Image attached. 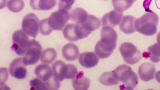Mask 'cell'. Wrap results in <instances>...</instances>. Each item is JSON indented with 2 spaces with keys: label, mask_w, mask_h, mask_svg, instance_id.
Masks as SVG:
<instances>
[{
  "label": "cell",
  "mask_w": 160,
  "mask_h": 90,
  "mask_svg": "<svg viewBox=\"0 0 160 90\" xmlns=\"http://www.w3.org/2000/svg\"><path fill=\"white\" fill-rule=\"evenodd\" d=\"M155 78L158 82L160 83V71H158L155 74Z\"/></svg>",
  "instance_id": "32"
},
{
  "label": "cell",
  "mask_w": 160,
  "mask_h": 90,
  "mask_svg": "<svg viewBox=\"0 0 160 90\" xmlns=\"http://www.w3.org/2000/svg\"><path fill=\"white\" fill-rule=\"evenodd\" d=\"M31 90H48L47 83L39 78H36L30 82Z\"/></svg>",
  "instance_id": "27"
},
{
  "label": "cell",
  "mask_w": 160,
  "mask_h": 90,
  "mask_svg": "<svg viewBox=\"0 0 160 90\" xmlns=\"http://www.w3.org/2000/svg\"><path fill=\"white\" fill-rule=\"evenodd\" d=\"M63 34L66 39L71 42H75L87 38L80 24H68L63 30Z\"/></svg>",
  "instance_id": "9"
},
{
  "label": "cell",
  "mask_w": 160,
  "mask_h": 90,
  "mask_svg": "<svg viewBox=\"0 0 160 90\" xmlns=\"http://www.w3.org/2000/svg\"><path fill=\"white\" fill-rule=\"evenodd\" d=\"M112 72L114 76L118 81L123 83L126 89H133L138 85V75L129 66L120 65Z\"/></svg>",
  "instance_id": "3"
},
{
  "label": "cell",
  "mask_w": 160,
  "mask_h": 90,
  "mask_svg": "<svg viewBox=\"0 0 160 90\" xmlns=\"http://www.w3.org/2000/svg\"><path fill=\"white\" fill-rule=\"evenodd\" d=\"M78 74V68L75 66L70 64L67 65V71L65 79H73Z\"/></svg>",
  "instance_id": "29"
},
{
  "label": "cell",
  "mask_w": 160,
  "mask_h": 90,
  "mask_svg": "<svg viewBox=\"0 0 160 90\" xmlns=\"http://www.w3.org/2000/svg\"><path fill=\"white\" fill-rule=\"evenodd\" d=\"M26 34L22 30H18L13 34L11 49L17 55H22L26 52L30 41Z\"/></svg>",
  "instance_id": "6"
},
{
  "label": "cell",
  "mask_w": 160,
  "mask_h": 90,
  "mask_svg": "<svg viewBox=\"0 0 160 90\" xmlns=\"http://www.w3.org/2000/svg\"><path fill=\"white\" fill-rule=\"evenodd\" d=\"M53 75L58 81H62L66 75L67 65L61 60L56 61L52 66Z\"/></svg>",
  "instance_id": "20"
},
{
  "label": "cell",
  "mask_w": 160,
  "mask_h": 90,
  "mask_svg": "<svg viewBox=\"0 0 160 90\" xmlns=\"http://www.w3.org/2000/svg\"><path fill=\"white\" fill-rule=\"evenodd\" d=\"M70 19V14L68 11L59 9L50 15L48 18V22L53 30L61 31Z\"/></svg>",
  "instance_id": "7"
},
{
  "label": "cell",
  "mask_w": 160,
  "mask_h": 90,
  "mask_svg": "<svg viewBox=\"0 0 160 90\" xmlns=\"http://www.w3.org/2000/svg\"><path fill=\"white\" fill-rule=\"evenodd\" d=\"M150 60L152 62L158 63L160 61V44L158 42L148 48Z\"/></svg>",
  "instance_id": "25"
},
{
  "label": "cell",
  "mask_w": 160,
  "mask_h": 90,
  "mask_svg": "<svg viewBox=\"0 0 160 90\" xmlns=\"http://www.w3.org/2000/svg\"><path fill=\"white\" fill-rule=\"evenodd\" d=\"M119 50L125 62L129 65L136 64L142 58V53L132 43H123Z\"/></svg>",
  "instance_id": "4"
},
{
  "label": "cell",
  "mask_w": 160,
  "mask_h": 90,
  "mask_svg": "<svg viewBox=\"0 0 160 90\" xmlns=\"http://www.w3.org/2000/svg\"><path fill=\"white\" fill-rule=\"evenodd\" d=\"M62 54L63 57L67 61H73L78 58L79 50L75 44L70 43L63 47Z\"/></svg>",
  "instance_id": "17"
},
{
  "label": "cell",
  "mask_w": 160,
  "mask_h": 90,
  "mask_svg": "<svg viewBox=\"0 0 160 90\" xmlns=\"http://www.w3.org/2000/svg\"><path fill=\"white\" fill-rule=\"evenodd\" d=\"M155 65L150 62L144 63L139 67L138 73L140 78L143 81H150L155 78Z\"/></svg>",
  "instance_id": "12"
},
{
  "label": "cell",
  "mask_w": 160,
  "mask_h": 90,
  "mask_svg": "<svg viewBox=\"0 0 160 90\" xmlns=\"http://www.w3.org/2000/svg\"><path fill=\"white\" fill-rule=\"evenodd\" d=\"M25 3L23 0H9L7 7L11 12H18L23 9Z\"/></svg>",
  "instance_id": "26"
},
{
  "label": "cell",
  "mask_w": 160,
  "mask_h": 90,
  "mask_svg": "<svg viewBox=\"0 0 160 90\" xmlns=\"http://www.w3.org/2000/svg\"><path fill=\"white\" fill-rule=\"evenodd\" d=\"M137 0H112V4L115 9L123 12L132 6Z\"/></svg>",
  "instance_id": "22"
},
{
  "label": "cell",
  "mask_w": 160,
  "mask_h": 90,
  "mask_svg": "<svg viewBox=\"0 0 160 90\" xmlns=\"http://www.w3.org/2000/svg\"><path fill=\"white\" fill-rule=\"evenodd\" d=\"M70 19L78 24H82L88 19V15L85 10L81 8H76L70 14Z\"/></svg>",
  "instance_id": "21"
},
{
  "label": "cell",
  "mask_w": 160,
  "mask_h": 90,
  "mask_svg": "<svg viewBox=\"0 0 160 90\" xmlns=\"http://www.w3.org/2000/svg\"><path fill=\"white\" fill-rule=\"evenodd\" d=\"M23 62L22 58H18L12 61L10 64L9 71L12 77L18 79L26 78L27 70Z\"/></svg>",
  "instance_id": "10"
},
{
  "label": "cell",
  "mask_w": 160,
  "mask_h": 90,
  "mask_svg": "<svg viewBox=\"0 0 160 90\" xmlns=\"http://www.w3.org/2000/svg\"><path fill=\"white\" fill-rule=\"evenodd\" d=\"M136 18L131 15L123 17L119 25V28L122 32L126 34H131L135 32V22Z\"/></svg>",
  "instance_id": "15"
},
{
  "label": "cell",
  "mask_w": 160,
  "mask_h": 90,
  "mask_svg": "<svg viewBox=\"0 0 160 90\" xmlns=\"http://www.w3.org/2000/svg\"><path fill=\"white\" fill-rule=\"evenodd\" d=\"M159 18L153 12L144 14L136 20L135 29L138 32L146 36H151L156 33Z\"/></svg>",
  "instance_id": "2"
},
{
  "label": "cell",
  "mask_w": 160,
  "mask_h": 90,
  "mask_svg": "<svg viewBox=\"0 0 160 90\" xmlns=\"http://www.w3.org/2000/svg\"><path fill=\"white\" fill-rule=\"evenodd\" d=\"M101 39L95 46V51L100 58H108L113 52L117 46L118 35L116 31L109 27H102Z\"/></svg>",
  "instance_id": "1"
},
{
  "label": "cell",
  "mask_w": 160,
  "mask_h": 90,
  "mask_svg": "<svg viewBox=\"0 0 160 90\" xmlns=\"http://www.w3.org/2000/svg\"><path fill=\"white\" fill-rule=\"evenodd\" d=\"M99 81L101 84L106 86H112L119 83L118 81L114 76L112 72H104L99 78Z\"/></svg>",
  "instance_id": "24"
},
{
  "label": "cell",
  "mask_w": 160,
  "mask_h": 90,
  "mask_svg": "<svg viewBox=\"0 0 160 90\" xmlns=\"http://www.w3.org/2000/svg\"><path fill=\"white\" fill-rule=\"evenodd\" d=\"M57 58L56 51L52 48H48L42 52L41 62L44 64L52 63Z\"/></svg>",
  "instance_id": "23"
},
{
  "label": "cell",
  "mask_w": 160,
  "mask_h": 90,
  "mask_svg": "<svg viewBox=\"0 0 160 90\" xmlns=\"http://www.w3.org/2000/svg\"><path fill=\"white\" fill-rule=\"evenodd\" d=\"M40 32L43 35H49L52 32L53 29L48 24V18L41 20L39 22Z\"/></svg>",
  "instance_id": "28"
},
{
  "label": "cell",
  "mask_w": 160,
  "mask_h": 90,
  "mask_svg": "<svg viewBox=\"0 0 160 90\" xmlns=\"http://www.w3.org/2000/svg\"><path fill=\"white\" fill-rule=\"evenodd\" d=\"M152 0H145L144 1L143 3V6L144 8L145 9L146 11L148 12H152L150 9V6L151 5V2H152Z\"/></svg>",
  "instance_id": "31"
},
{
  "label": "cell",
  "mask_w": 160,
  "mask_h": 90,
  "mask_svg": "<svg viewBox=\"0 0 160 90\" xmlns=\"http://www.w3.org/2000/svg\"><path fill=\"white\" fill-rule=\"evenodd\" d=\"M75 2V0H60L58 5L59 8L68 11Z\"/></svg>",
  "instance_id": "30"
},
{
  "label": "cell",
  "mask_w": 160,
  "mask_h": 90,
  "mask_svg": "<svg viewBox=\"0 0 160 90\" xmlns=\"http://www.w3.org/2000/svg\"><path fill=\"white\" fill-rule=\"evenodd\" d=\"M56 0H30V5L34 10L48 11L55 8Z\"/></svg>",
  "instance_id": "16"
},
{
  "label": "cell",
  "mask_w": 160,
  "mask_h": 90,
  "mask_svg": "<svg viewBox=\"0 0 160 90\" xmlns=\"http://www.w3.org/2000/svg\"><path fill=\"white\" fill-rule=\"evenodd\" d=\"M99 58L93 52H85L80 55L78 61L80 64L86 68H94L98 63Z\"/></svg>",
  "instance_id": "13"
},
{
  "label": "cell",
  "mask_w": 160,
  "mask_h": 90,
  "mask_svg": "<svg viewBox=\"0 0 160 90\" xmlns=\"http://www.w3.org/2000/svg\"><path fill=\"white\" fill-rule=\"evenodd\" d=\"M35 73L38 78L46 82H48L54 76L51 68L46 64L38 66L35 68Z\"/></svg>",
  "instance_id": "18"
},
{
  "label": "cell",
  "mask_w": 160,
  "mask_h": 90,
  "mask_svg": "<svg viewBox=\"0 0 160 90\" xmlns=\"http://www.w3.org/2000/svg\"><path fill=\"white\" fill-rule=\"evenodd\" d=\"M157 41L158 43L160 44V32L158 33L157 36Z\"/></svg>",
  "instance_id": "33"
},
{
  "label": "cell",
  "mask_w": 160,
  "mask_h": 90,
  "mask_svg": "<svg viewBox=\"0 0 160 90\" xmlns=\"http://www.w3.org/2000/svg\"><path fill=\"white\" fill-rule=\"evenodd\" d=\"M22 28L23 31L27 35L35 38L39 30V19L35 14H28L23 19Z\"/></svg>",
  "instance_id": "8"
},
{
  "label": "cell",
  "mask_w": 160,
  "mask_h": 90,
  "mask_svg": "<svg viewBox=\"0 0 160 90\" xmlns=\"http://www.w3.org/2000/svg\"><path fill=\"white\" fill-rule=\"evenodd\" d=\"M90 83V80L84 77V73L81 72H78L73 79L72 85L75 90H88L89 88Z\"/></svg>",
  "instance_id": "19"
},
{
  "label": "cell",
  "mask_w": 160,
  "mask_h": 90,
  "mask_svg": "<svg viewBox=\"0 0 160 90\" xmlns=\"http://www.w3.org/2000/svg\"><path fill=\"white\" fill-rule=\"evenodd\" d=\"M123 16V12L116 10H113L111 12L104 15L102 18V27H109L113 28L119 25Z\"/></svg>",
  "instance_id": "11"
},
{
  "label": "cell",
  "mask_w": 160,
  "mask_h": 90,
  "mask_svg": "<svg viewBox=\"0 0 160 90\" xmlns=\"http://www.w3.org/2000/svg\"><path fill=\"white\" fill-rule=\"evenodd\" d=\"M83 31L87 37L93 31L99 29L101 26V20L95 16L88 15L87 21L80 24Z\"/></svg>",
  "instance_id": "14"
},
{
  "label": "cell",
  "mask_w": 160,
  "mask_h": 90,
  "mask_svg": "<svg viewBox=\"0 0 160 90\" xmlns=\"http://www.w3.org/2000/svg\"><path fill=\"white\" fill-rule=\"evenodd\" d=\"M42 53V47L39 43L36 40H31L22 58L24 64L25 65H35L39 61Z\"/></svg>",
  "instance_id": "5"
}]
</instances>
